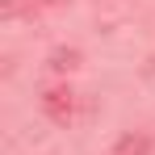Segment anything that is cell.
<instances>
[{
	"instance_id": "cell-1",
	"label": "cell",
	"mask_w": 155,
	"mask_h": 155,
	"mask_svg": "<svg viewBox=\"0 0 155 155\" xmlns=\"http://www.w3.org/2000/svg\"><path fill=\"white\" fill-rule=\"evenodd\" d=\"M42 109H46V117H51V122L67 126V122L76 117V92H71V88H46Z\"/></svg>"
},
{
	"instance_id": "cell-2",
	"label": "cell",
	"mask_w": 155,
	"mask_h": 155,
	"mask_svg": "<svg viewBox=\"0 0 155 155\" xmlns=\"http://www.w3.org/2000/svg\"><path fill=\"white\" fill-rule=\"evenodd\" d=\"M147 151H151V143H147L143 134H122L109 155H147Z\"/></svg>"
},
{
	"instance_id": "cell-3",
	"label": "cell",
	"mask_w": 155,
	"mask_h": 155,
	"mask_svg": "<svg viewBox=\"0 0 155 155\" xmlns=\"http://www.w3.org/2000/svg\"><path fill=\"white\" fill-rule=\"evenodd\" d=\"M51 67H59V71L67 67V71H71V67H76V54H54V63H51Z\"/></svg>"
}]
</instances>
